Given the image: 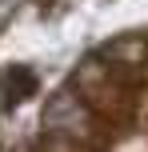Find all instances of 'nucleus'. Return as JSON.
I'll use <instances>...</instances> for the list:
<instances>
[{"label":"nucleus","mask_w":148,"mask_h":152,"mask_svg":"<svg viewBox=\"0 0 148 152\" xmlns=\"http://www.w3.org/2000/svg\"><path fill=\"white\" fill-rule=\"evenodd\" d=\"M32 92H36V72L24 68V64H12V68L4 72V100L8 104H20Z\"/></svg>","instance_id":"obj_1"}]
</instances>
